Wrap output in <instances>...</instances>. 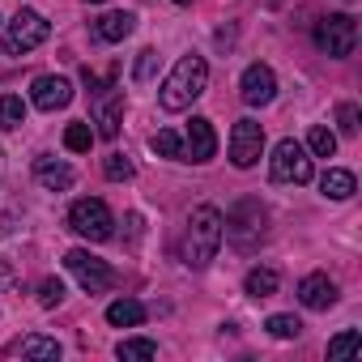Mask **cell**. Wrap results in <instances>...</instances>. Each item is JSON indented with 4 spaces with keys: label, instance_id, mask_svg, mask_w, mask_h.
<instances>
[{
    "label": "cell",
    "instance_id": "obj_1",
    "mask_svg": "<svg viewBox=\"0 0 362 362\" xmlns=\"http://www.w3.org/2000/svg\"><path fill=\"white\" fill-rule=\"evenodd\" d=\"M205 86H209V64H205V56H184V60L170 69V77L162 81L158 103H162V111H188V107L205 94Z\"/></svg>",
    "mask_w": 362,
    "mask_h": 362
},
{
    "label": "cell",
    "instance_id": "obj_2",
    "mask_svg": "<svg viewBox=\"0 0 362 362\" xmlns=\"http://www.w3.org/2000/svg\"><path fill=\"white\" fill-rule=\"evenodd\" d=\"M218 243H222V214L214 205H201L188 218V230H184V264L205 269L218 256Z\"/></svg>",
    "mask_w": 362,
    "mask_h": 362
},
{
    "label": "cell",
    "instance_id": "obj_3",
    "mask_svg": "<svg viewBox=\"0 0 362 362\" xmlns=\"http://www.w3.org/2000/svg\"><path fill=\"white\" fill-rule=\"evenodd\" d=\"M222 235H226L235 247L252 252V247L264 239V205H260V201H252V197L235 201V209H230V214H226V222H222Z\"/></svg>",
    "mask_w": 362,
    "mask_h": 362
},
{
    "label": "cell",
    "instance_id": "obj_4",
    "mask_svg": "<svg viewBox=\"0 0 362 362\" xmlns=\"http://www.w3.org/2000/svg\"><path fill=\"white\" fill-rule=\"evenodd\" d=\"M69 230L81 235V239H90V243H103V239H111L115 218H111V209H107L98 197H81V201H73V209H69Z\"/></svg>",
    "mask_w": 362,
    "mask_h": 362
},
{
    "label": "cell",
    "instance_id": "obj_5",
    "mask_svg": "<svg viewBox=\"0 0 362 362\" xmlns=\"http://www.w3.org/2000/svg\"><path fill=\"white\" fill-rule=\"evenodd\" d=\"M47 35H52V22H47L43 13H35V9H22V13L5 26V56H26V52H35L39 43H47Z\"/></svg>",
    "mask_w": 362,
    "mask_h": 362
},
{
    "label": "cell",
    "instance_id": "obj_6",
    "mask_svg": "<svg viewBox=\"0 0 362 362\" xmlns=\"http://www.w3.org/2000/svg\"><path fill=\"white\" fill-rule=\"evenodd\" d=\"M354 43H358V22L349 13H332L315 26V47L332 60H345L354 52Z\"/></svg>",
    "mask_w": 362,
    "mask_h": 362
},
{
    "label": "cell",
    "instance_id": "obj_7",
    "mask_svg": "<svg viewBox=\"0 0 362 362\" xmlns=\"http://www.w3.org/2000/svg\"><path fill=\"white\" fill-rule=\"evenodd\" d=\"M273 179L277 184H307L311 179V153H307L303 141H294V136L277 141V149H273Z\"/></svg>",
    "mask_w": 362,
    "mask_h": 362
},
{
    "label": "cell",
    "instance_id": "obj_8",
    "mask_svg": "<svg viewBox=\"0 0 362 362\" xmlns=\"http://www.w3.org/2000/svg\"><path fill=\"white\" fill-rule=\"evenodd\" d=\"M64 269H69V273L81 281V290H90V294H103V290L115 286V269H111L107 260L90 256L86 247H73V252L64 256Z\"/></svg>",
    "mask_w": 362,
    "mask_h": 362
},
{
    "label": "cell",
    "instance_id": "obj_9",
    "mask_svg": "<svg viewBox=\"0 0 362 362\" xmlns=\"http://www.w3.org/2000/svg\"><path fill=\"white\" fill-rule=\"evenodd\" d=\"M260 153H264V128L256 119H239L230 128V162L239 170H247V166L260 162Z\"/></svg>",
    "mask_w": 362,
    "mask_h": 362
},
{
    "label": "cell",
    "instance_id": "obj_10",
    "mask_svg": "<svg viewBox=\"0 0 362 362\" xmlns=\"http://www.w3.org/2000/svg\"><path fill=\"white\" fill-rule=\"evenodd\" d=\"M239 94L247 107H269L273 94H277V77L269 64H247L243 69V81H239Z\"/></svg>",
    "mask_w": 362,
    "mask_h": 362
},
{
    "label": "cell",
    "instance_id": "obj_11",
    "mask_svg": "<svg viewBox=\"0 0 362 362\" xmlns=\"http://www.w3.org/2000/svg\"><path fill=\"white\" fill-rule=\"evenodd\" d=\"M30 103H35L39 111H64V107L73 103V86H69V77H56V73L35 77V86H30Z\"/></svg>",
    "mask_w": 362,
    "mask_h": 362
},
{
    "label": "cell",
    "instance_id": "obj_12",
    "mask_svg": "<svg viewBox=\"0 0 362 362\" xmlns=\"http://www.w3.org/2000/svg\"><path fill=\"white\" fill-rule=\"evenodd\" d=\"M119 111H124V94H115V86H103L94 94V136H107L115 141L119 136Z\"/></svg>",
    "mask_w": 362,
    "mask_h": 362
},
{
    "label": "cell",
    "instance_id": "obj_13",
    "mask_svg": "<svg viewBox=\"0 0 362 362\" xmlns=\"http://www.w3.org/2000/svg\"><path fill=\"white\" fill-rule=\"evenodd\" d=\"M298 303H303L307 311H328V307L337 303V281H332L328 273H307V277L298 281Z\"/></svg>",
    "mask_w": 362,
    "mask_h": 362
},
{
    "label": "cell",
    "instance_id": "obj_14",
    "mask_svg": "<svg viewBox=\"0 0 362 362\" xmlns=\"http://www.w3.org/2000/svg\"><path fill=\"white\" fill-rule=\"evenodd\" d=\"M214 153H218L214 124H209L205 115H192V124H188V136H184V158H192V162H209Z\"/></svg>",
    "mask_w": 362,
    "mask_h": 362
},
{
    "label": "cell",
    "instance_id": "obj_15",
    "mask_svg": "<svg viewBox=\"0 0 362 362\" xmlns=\"http://www.w3.org/2000/svg\"><path fill=\"white\" fill-rule=\"evenodd\" d=\"M35 179L47 192H69L73 188V166L60 158H35Z\"/></svg>",
    "mask_w": 362,
    "mask_h": 362
},
{
    "label": "cell",
    "instance_id": "obj_16",
    "mask_svg": "<svg viewBox=\"0 0 362 362\" xmlns=\"http://www.w3.org/2000/svg\"><path fill=\"white\" fill-rule=\"evenodd\" d=\"M132 30H136V18L124 13V9H119V13H103V18L94 22V35H98L103 43H124Z\"/></svg>",
    "mask_w": 362,
    "mask_h": 362
},
{
    "label": "cell",
    "instance_id": "obj_17",
    "mask_svg": "<svg viewBox=\"0 0 362 362\" xmlns=\"http://www.w3.org/2000/svg\"><path fill=\"white\" fill-rule=\"evenodd\" d=\"M107 324H111V328H141V324H145V307H141L136 298H115V303L107 307Z\"/></svg>",
    "mask_w": 362,
    "mask_h": 362
},
{
    "label": "cell",
    "instance_id": "obj_18",
    "mask_svg": "<svg viewBox=\"0 0 362 362\" xmlns=\"http://www.w3.org/2000/svg\"><path fill=\"white\" fill-rule=\"evenodd\" d=\"M320 192L328 197V201H349L354 192H358V184H354V175L349 170H324V179H320Z\"/></svg>",
    "mask_w": 362,
    "mask_h": 362
},
{
    "label": "cell",
    "instance_id": "obj_19",
    "mask_svg": "<svg viewBox=\"0 0 362 362\" xmlns=\"http://www.w3.org/2000/svg\"><path fill=\"white\" fill-rule=\"evenodd\" d=\"M277 286H281V277H277L273 269H252V273H247V281H243V290H247L252 298H273V294H277Z\"/></svg>",
    "mask_w": 362,
    "mask_h": 362
},
{
    "label": "cell",
    "instance_id": "obj_20",
    "mask_svg": "<svg viewBox=\"0 0 362 362\" xmlns=\"http://www.w3.org/2000/svg\"><path fill=\"white\" fill-rule=\"evenodd\" d=\"M26 124V103L18 94H0V132H13Z\"/></svg>",
    "mask_w": 362,
    "mask_h": 362
},
{
    "label": "cell",
    "instance_id": "obj_21",
    "mask_svg": "<svg viewBox=\"0 0 362 362\" xmlns=\"http://www.w3.org/2000/svg\"><path fill=\"white\" fill-rule=\"evenodd\" d=\"M307 153H315V158H332V153H337V132L324 128V124H315L311 136H307Z\"/></svg>",
    "mask_w": 362,
    "mask_h": 362
},
{
    "label": "cell",
    "instance_id": "obj_22",
    "mask_svg": "<svg viewBox=\"0 0 362 362\" xmlns=\"http://www.w3.org/2000/svg\"><path fill=\"white\" fill-rule=\"evenodd\" d=\"M18 354H22V358H60L64 349H60V341H52V337H26V341L18 345Z\"/></svg>",
    "mask_w": 362,
    "mask_h": 362
},
{
    "label": "cell",
    "instance_id": "obj_23",
    "mask_svg": "<svg viewBox=\"0 0 362 362\" xmlns=\"http://www.w3.org/2000/svg\"><path fill=\"white\" fill-rule=\"evenodd\" d=\"M149 149H153V153H162V158H184V136L170 132V128H162V132H153V136H149Z\"/></svg>",
    "mask_w": 362,
    "mask_h": 362
},
{
    "label": "cell",
    "instance_id": "obj_24",
    "mask_svg": "<svg viewBox=\"0 0 362 362\" xmlns=\"http://www.w3.org/2000/svg\"><path fill=\"white\" fill-rule=\"evenodd\" d=\"M115 354L128 362V358H158V341H145V337H128L115 345Z\"/></svg>",
    "mask_w": 362,
    "mask_h": 362
},
{
    "label": "cell",
    "instance_id": "obj_25",
    "mask_svg": "<svg viewBox=\"0 0 362 362\" xmlns=\"http://www.w3.org/2000/svg\"><path fill=\"white\" fill-rule=\"evenodd\" d=\"M90 145H94V128H90V124H69V128H64V149L86 153Z\"/></svg>",
    "mask_w": 362,
    "mask_h": 362
},
{
    "label": "cell",
    "instance_id": "obj_26",
    "mask_svg": "<svg viewBox=\"0 0 362 362\" xmlns=\"http://www.w3.org/2000/svg\"><path fill=\"white\" fill-rule=\"evenodd\" d=\"M358 345H362L358 328H345V332H337L328 341V358H349V354H358Z\"/></svg>",
    "mask_w": 362,
    "mask_h": 362
},
{
    "label": "cell",
    "instance_id": "obj_27",
    "mask_svg": "<svg viewBox=\"0 0 362 362\" xmlns=\"http://www.w3.org/2000/svg\"><path fill=\"white\" fill-rule=\"evenodd\" d=\"M269 337H277V341H290V337H298L303 332V324H298V315H269Z\"/></svg>",
    "mask_w": 362,
    "mask_h": 362
},
{
    "label": "cell",
    "instance_id": "obj_28",
    "mask_svg": "<svg viewBox=\"0 0 362 362\" xmlns=\"http://www.w3.org/2000/svg\"><path fill=\"white\" fill-rule=\"evenodd\" d=\"M103 175L111 179V184H128V179H132V162H128L124 153H111V158L103 162Z\"/></svg>",
    "mask_w": 362,
    "mask_h": 362
},
{
    "label": "cell",
    "instance_id": "obj_29",
    "mask_svg": "<svg viewBox=\"0 0 362 362\" xmlns=\"http://www.w3.org/2000/svg\"><path fill=\"white\" fill-rule=\"evenodd\" d=\"M39 303H43V307H60V303H64V281H60V277H47V281L39 286Z\"/></svg>",
    "mask_w": 362,
    "mask_h": 362
},
{
    "label": "cell",
    "instance_id": "obj_30",
    "mask_svg": "<svg viewBox=\"0 0 362 362\" xmlns=\"http://www.w3.org/2000/svg\"><path fill=\"white\" fill-rule=\"evenodd\" d=\"M358 119H362V115H358V107H354V103H341V107H337V128H341L345 136H354V132H358Z\"/></svg>",
    "mask_w": 362,
    "mask_h": 362
},
{
    "label": "cell",
    "instance_id": "obj_31",
    "mask_svg": "<svg viewBox=\"0 0 362 362\" xmlns=\"http://www.w3.org/2000/svg\"><path fill=\"white\" fill-rule=\"evenodd\" d=\"M153 69H158V52H149V47H145V52L136 56V73H132V77H136V81H149V77H153Z\"/></svg>",
    "mask_w": 362,
    "mask_h": 362
},
{
    "label": "cell",
    "instance_id": "obj_32",
    "mask_svg": "<svg viewBox=\"0 0 362 362\" xmlns=\"http://www.w3.org/2000/svg\"><path fill=\"white\" fill-rule=\"evenodd\" d=\"M0 286H9V269L5 264H0Z\"/></svg>",
    "mask_w": 362,
    "mask_h": 362
},
{
    "label": "cell",
    "instance_id": "obj_33",
    "mask_svg": "<svg viewBox=\"0 0 362 362\" xmlns=\"http://www.w3.org/2000/svg\"><path fill=\"white\" fill-rule=\"evenodd\" d=\"M175 5H192V0H175Z\"/></svg>",
    "mask_w": 362,
    "mask_h": 362
},
{
    "label": "cell",
    "instance_id": "obj_34",
    "mask_svg": "<svg viewBox=\"0 0 362 362\" xmlns=\"http://www.w3.org/2000/svg\"><path fill=\"white\" fill-rule=\"evenodd\" d=\"M90 5H103V0H90Z\"/></svg>",
    "mask_w": 362,
    "mask_h": 362
}]
</instances>
